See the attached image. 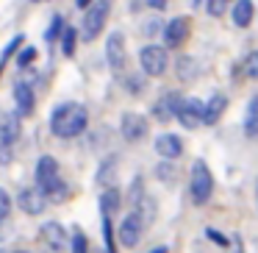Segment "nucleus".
Segmentation results:
<instances>
[{
	"instance_id": "f03ea898",
	"label": "nucleus",
	"mask_w": 258,
	"mask_h": 253,
	"mask_svg": "<svg viewBox=\"0 0 258 253\" xmlns=\"http://www.w3.org/2000/svg\"><path fill=\"white\" fill-rule=\"evenodd\" d=\"M36 186L45 192L47 200L61 203L67 197V184L61 181V170H58V162L53 156H39V162H36Z\"/></svg>"
},
{
	"instance_id": "f257e3e1",
	"label": "nucleus",
	"mask_w": 258,
	"mask_h": 253,
	"mask_svg": "<svg viewBox=\"0 0 258 253\" xmlns=\"http://www.w3.org/2000/svg\"><path fill=\"white\" fill-rule=\"evenodd\" d=\"M86 125H89V112H86V106H81V103H75V100L56 106L50 114V131L58 139L81 136L86 131Z\"/></svg>"
},
{
	"instance_id": "2f4dec72",
	"label": "nucleus",
	"mask_w": 258,
	"mask_h": 253,
	"mask_svg": "<svg viewBox=\"0 0 258 253\" xmlns=\"http://www.w3.org/2000/svg\"><path fill=\"white\" fill-rule=\"evenodd\" d=\"M147 6L150 9H164L167 6V0H147Z\"/></svg>"
},
{
	"instance_id": "7c9ffc66",
	"label": "nucleus",
	"mask_w": 258,
	"mask_h": 253,
	"mask_svg": "<svg viewBox=\"0 0 258 253\" xmlns=\"http://www.w3.org/2000/svg\"><path fill=\"white\" fill-rule=\"evenodd\" d=\"M61 31V20H53V25H50V31H47V42H53L56 39V34Z\"/></svg>"
},
{
	"instance_id": "f3484780",
	"label": "nucleus",
	"mask_w": 258,
	"mask_h": 253,
	"mask_svg": "<svg viewBox=\"0 0 258 253\" xmlns=\"http://www.w3.org/2000/svg\"><path fill=\"white\" fill-rule=\"evenodd\" d=\"M233 23L239 28H247L252 23V0H239L233 6Z\"/></svg>"
},
{
	"instance_id": "473e14b6",
	"label": "nucleus",
	"mask_w": 258,
	"mask_h": 253,
	"mask_svg": "<svg viewBox=\"0 0 258 253\" xmlns=\"http://www.w3.org/2000/svg\"><path fill=\"white\" fill-rule=\"evenodd\" d=\"M75 6H78V9H89L92 0H75Z\"/></svg>"
},
{
	"instance_id": "dca6fc26",
	"label": "nucleus",
	"mask_w": 258,
	"mask_h": 253,
	"mask_svg": "<svg viewBox=\"0 0 258 253\" xmlns=\"http://www.w3.org/2000/svg\"><path fill=\"white\" fill-rule=\"evenodd\" d=\"M225 109H228V97H225L222 92H217V95H214L211 100L206 103V109H203V123H206V125H214L219 117H222Z\"/></svg>"
},
{
	"instance_id": "9b49d317",
	"label": "nucleus",
	"mask_w": 258,
	"mask_h": 253,
	"mask_svg": "<svg viewBox=\"0 0 258 253\" xmlns=\"http://www.w3.org/2000/svg\"><path fill=\"white\" fill-rule=\"evenodd\" d=\"M106 59H108V67H111L114 73H119V70L125 67V36L119 34V31H114V34L108 36V42H106Z\"/></svg>"
},
{
	"instance_id": "2eb2a0df",
	"label": "nucleus",
	"mask_w": 258,
	"mask_h": 253,
	"mask_svg": "<svg viewBox=\"0 0 258 253\" xmlns=\"http://www.w3.org/2000/svg\"><path fill=\"white\" fill-rule=\"evenodd\" d=\"M14 100H17V112L23 114V117L34 114V89H31V84L20 81V84L14 86Z\"/></svg>"
},
{
	"instance_id": "cd10ccee",
	"label": "nucleus",
	"mask_w": 258,
	"mask_h": 253,
	"mask_svg": "<svg viewBox=\"0 0 258 253\" xmlns=\"http://www.w3.org/2000/svg\"><path fill=\"white\" fill-rule=\"evenodd\" d=\"M73 253H86V239H84V234H75V236H73Z\"/></svg>"
},
{
	"instance_id": "bb28decb",
	"label": "nucleus",
	"mask_w": 258,
	"mask_h": 253,
	"mask_svg": "<svg viewBox=\"0 0 258 253\" xmlns=\"http://www.w3.org/2000/svg\"><path fill=\"white\" fill-rule=\"evenodd\" d=\"M34 59H36V50H34V47H25V50L17 56V64H20V67H28Z\"/></svg>"
},
{
	"instance_id": "a211bd4d",
	"label": "nucleus",
	"mask_w": 258,
	"mask_h": 253,
	"mask_svg": "<svg viewBox=\"0 0 258 253\" xmlns=\"http://www.w3.org/2000/svg\"><path fill=\"white\" fill-rule=\"evenodd\" d=\"M180 97L178 95H167V97H161V100L156 103V117L158 120H169L175 112H178V106H180Z\"/></svg>"
},
{
	"instance_id": "412c9836",
	"label": "nucleus",
	"mask_w": 258,
	"mask_h": 253,
	"mask_svg": "<svg viewBox=\"0 0 258 253\" xmlns=\"http://www.w3.org/2000/svg\"><path fill=\"white\" fill-rule=\"evenodd\" d=\"M61 50H64V56H73L75 53V31L73 28L61 31Z\"/></svg>"
},
{
	"instance_id": "7ed1b4c3",
	"label": "nucleus",
	"mask_w": 258,
	"mask_h": 253,
	"mask_svg": "<svg viewBox=\"0 0 258 253\" xmlns=\"http://www.w3.org/2000/svg\"><path fill=\"white\" fill-rule=\"evenodd\" d=\"M20 112H9L0 117V164H9L20 139Z\"/></svg>"
},
{
	"instance_id": "9d476101",
	"label": "nucleus",
	"mask_w": 258,
	"mask_h": 253,
	"mask_svg": "<svg viewBox=\"0 0 258 253\" xmlns=\"http://www.w3.org/2000/svg\"><path fill=\"white\" fill-rule=\"evenodd\" d=\"M203 109L206 106H203L197 97H189V100H180L175 117H178L180 125H186V128H197V125H203Z\"/></svg>"
},
{
	"instance_id": "c756f323",
	"label": "nucleus",
	"mask_w": 258,
	"mask_h": 253,
	"mask_svg": "<svg viewBox=\"0 0 258 253\" xmlns=\"http://www.w3.org/2000/svg\"><path fill=\"white\" fill-rule=\"evenodd\" d=\"M206 236H208V239H214L217 245H228V239H225V236L219 234V231H211V228H208V231H206Z\"/></svg>"
},
{
	"instance_id": "f8f14e48",
	"label": "nucleus",
	"mask_w": 258,
	"mask_h": 253,
	"mask_svg": "<svg viewBox=\"0 0 258 253\" xmlns=\"http://www.w3.org/2000/svg\"><path fill=\"white\" fill-rule=\"evenodd\" d=\"M42 239H45V245L50 247L53 253L67 250V231H64L58 223H45L42 225Z\"/></svg>"
},
{
	"instance_id": "ddd939ff",
	"label": "nucleus",
	"mask_w": 258,
	"mask_h": 253,
	"mask_svg": "<svg viewBox=\"0 0 258 253\" xmlns=\"http://www.w3.org/2000/svg\"><path fill=\"white\" fill-rule=\"evenodd\" d=\"M186 36H189V20L186 17L172 20V23H167V28H164V42H167V47H180L186 42Z\"/></svg>"
},
{
	"instance_id": "4468645a",
	"label": "nucleus",
	"mask_w": 258,
	"mask_h": 253,
	"mask_svg": "<svg viewBox=\"0 0 258 253\" xmlns=\"http://www.w3.org/2000/svg\"><path fill=\"white\" fill-rule=\"evenodd\" d=\"M156 153L161 159H167V162H172V159H178L180 153H183V142L175 134H161L156 139Z\"/></svg>"
},
{
	"instance_id": "4be33fe9",
	"label": "nucleus",
	"mask_w": 258,
	"mask_h": 253,
	"mask_svg": "<svg viewBox=\"0 0 258 253\" xmlns=\"http://www.w3.org/2000/svg\"><path fill=\"white\" fill-rule=\"evenodd\" d=\"M197 73V67H195V62H191V59L189 56H183V59H180V62H178V75H180V78H191V75H195Z\"/></svg>"
},
{
	"instance_id": "aec40b11",
	"label": "nucleus",
	"mask_w": 258,
	"mask_h": 253,
	"mask_svg": "<svg viewBox=\"0 0 258 253\" xmlns=\"http://www.w3.org/2000/svg\"><path fill=\"white\" fill-rule=\"evenodd\" d=\"M100 206H103V217H111V214L117 212V206H119V192H117V189H108V192H103V197H100Z\"/></svg>"
},
{
	"instance_id": "20e7f679",
	"label": "nucleus",
	"mask_w": 258,
	"mask_h": 253,
	"mask_svg": "<svg viewBox=\"0 0 258 253\" xmlns=\"http://www.w3.org/2000/svg\"><path fill=\"white\" fill-rule=\"evenodd\" d=\"M189 192H191V200L197 206L208 203V197L214 192V178H211V170L206 167V162H195L191 175H189Z\"/></svg>"
},
{
	"instance_id": "a878e982",
	"label": "nucleus",
	"mask_w": 258,
	"mask_h": 253,
	"mask_svg": "<svg viewBox=\"0 0 258 253\" xmlns=\"http://www.w3.org/2000/svg\"><path fill=\"white\" fill-rule=\"evenodd\" d=\"M228 3H230V0H208V14H211V17H219V14H225Z\"/></svg>"
},
{
	"instance_id": "423d86ee",
	"label": "nucleus",
	"mask_w": 258,
	"mask_h": 253,
	"mask_svg": "<svg viewBox=\"0 0 258 253\" xmlns=\"http://www.w3.org/2000/svg\"><path fill=\"white\" fill-rule=\"evenodd\" d=\"M139 64L147 75H161L167 70V47L161 45H147L139 53Z\"/></svg>"
},
{
	"instance_id": "1a4fd4ad",
	"label": "nucleus",
	"mask_w": 258,
	"mask_h": 253,
	"mask_svg": "<svg viewBox=\"0 0 258 253\" xmlns=\"http://www.w3.org/2000/svg\"><path fill=\"white\" fill-rule=\"evenodd\" d=\"M119 131L128 142H139L147 136V120L136 112H125L122 120H119Z\"/></svg>"
},
{
	"instance_id": "6e6552de",
	"label": "nucleus",
	"mask_w": 258,
	"mask_h": 253,
	"mask_svg": "<svg viewBox=\"0 0 258 253\" xmlns=\"http://www.w3.org/2000/svg\"><path fill=\"white\" fill-rule=\"evenodd\" d=\"M142 231H145V217H142L139 212H131L128 217L122 220V225H119V242H122L125 247H134L136 242L142 239Z\"/></svg>"
},
{
	"instance_id": "f704fd0d",
	"label": "nucleus",
	"mask_w": 258,
	"mask_h": 253,
	"mask_svg": "<svg viewBox=\"0 0 258 253\" xmlns=\"http://www.w3.org/2000/svg\"><path fill=\"white\" fill-rule=\"evenodd\" d=\"M255 197H258V192H255Z\"/></svg>"
},
{
	"instance_id": "b1692460",
	"label": "nucleus",
	"mask_w": 258,
	"mask_h": 253,
	"mask_svg": "<svg viewBox=\"0 0 258 253\" xmlns=\"http://www.w3.org/2000/svg\"><path fill=\"white\" fill-rule=\"evenodd\" d=\"M9 214H12V197L6 189H0V220H9Z\"/></svg>"
},
{
	"instance_id": "393cba45",
	"label": "nucleus",
	"mask_w": 258,
	"mask_h": 253,
	"mask_svg": "<svg viewBox=\"0 0 258 253\" xmlns=\"http://www.w3.org/2000/svg\"><path fill=\"white\" fill-rule=\"evenodd\" d=\"M20 45H23V36H14V39H12V42H9V45H6V50H3V56H0V70L6 67V59H9V56H12V53H14V50H17V47H20Z\"/></svg>"
},
{
	"instance_id": "0eeeda50",
	"label": "nucleus",
	"mask_w": 258,
	"mask_h": 253,
	"mask_svg": "<svg viewBox=\"0 0 258 253\" xmlns=\"http://www.w3.org/2000/svg\"><path fill=\"white\" fill-rule=\"evenodd\" d=\"M45 203H47V197H45V192H42L39 186H25V189H20V195H17V206L23 209L25 214H31V217H36V214L45 212Z\"/></svg>"
},
{
	"instance_id": "c85d7f7f",
	"label": "nucleus",
	"mask_w": 258,
	"mask_h": 253,
	"mask_svg": "<svg viewBox=\"0 0 258 253\" xmlns=\"http://www.w3.org/2000/svg\"><path fill=\"white\" fill-rule=\"evenodd\" d=\"M172 170H175L172 164H158V178H172L175 175Z\"/></svg>"
},
{
	"instance_id": "5701e85b",
	"label": "nucleus",
	"mask_w": 258,
	"mask_h": 253,
	"mask_svg": "<svg viewBox=\"0 0 258 253\" xmlns=\"http://www.w3.org/2000/svg\"><path fill=\"white\" fill-rule=\"evenodd\" d=\"M244 73H247V78L258 81V50L250 53V56L244 59Z\"/></svg>"
},
{
	"instance_id": "39448f33",
	"label": "nucleus",
	"mask_w": 258,
	"mask_h": 253,
	"mask_svg": "<svg viewBox=\"0 0 258 253\" xmlns=\"http://www.w3.org/2000/svg\"><path fill=\"white\" fill-rule=\"evenodd\" d=\"M108 12H111V0H95V3L86 9V17H84V39L86 42L100 36V31L106 28Z\"/></svg>"
},
{
	"instance_id": "72a5a7b5",
	"label": "nucleus",
	"mask_w": 258,
	"mask_h": 253,
	"mask_svg": "<svg viewBox=\"0 0 258 253\" xmlns=\"http://www.w3.org/2000/svg\"><path fill=\"white\" fill-rule=\"evenodd\" d=\"M153 253H167V247H158V250H153Z\"/></svg>"
},
{
	"instance_id": "6ab92c4d",
	"label": "nucleus",
	"mask_w": 258,
	"mask_h": 253,
	"mask_svg": "<svg viewBox=\"0 0 258 253\" xmlns=\"http://www.w3.org/2000/svg\"><path fill=\"white\" fill-rule=\"evenodd\" d=\"M244 131H247V136H258V95L252 97V100H250V106H247Z\"/></svg>"
}]
</instances>
